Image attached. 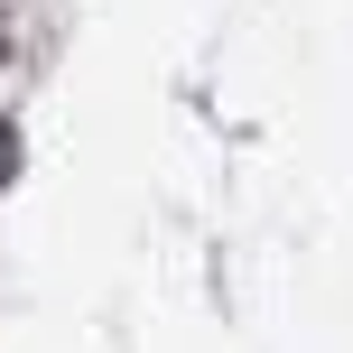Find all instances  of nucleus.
<instances>
[{"instance_id": "1", "label": "nucleus", "mask_w": 353, "mask_h": 353, "mask_svg": "<svg viewBox=\"0 0 353 353\" xmlns=\"http://www.w3.org/2000/svg\"><path fill=\"white\" fill-rule=\"evenodd\" d=\"M10 159H19V149H10V130H0V176H10Z\"/></svg>"}]
</instances>
